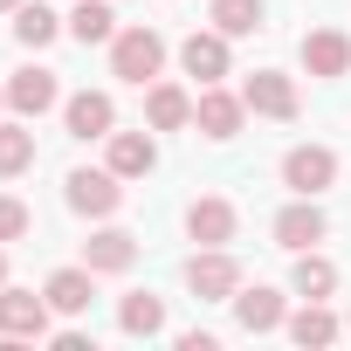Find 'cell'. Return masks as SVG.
Wrapping results in <instances>:
<instances>
[{"instance_id": "cell-1", "label": "cell", "mask_w": 351, "mask_h": 351, "mask_svg": "<svg viewBox=\"0 0 351 351\" xmlns=\"http://www.w3.org/2000/svg\"><path fill=\"white\" fill-rule=\"evenodd\" d=\"M158 69H165V35L158 28H117L110 35V76H124V83H158Z\"/></svg>"}, {"instance_id": "cell-2", "label": "cell", "mask_w": 351, "mask_h": 351, "mask_svg": "<svg viewBox=\"0 0 351 351\" xmlns=\"http://www.w3.org/2000/svg\"><path fill=\"white\" fill-rule=\"evenodd\" d=\"M186 289H193L200 303H234V289H241V262H234L228 248H200V255L186 262Z\"/></svg>"}, {"instance_id": "cell-3", "label": "cell", "mask_w": 351, "mask_h": 351, "mask_svg": "<svg viewBox=\"0 0 351 351\" xmlns=\"http://www.w3.org/2000/svg\"><path fill=\"white\" fill-rule=\"evenodd\" d=\"M330 180H337V152H330V145H289V152H282V186H289V193L317 200Z\"/></svg>"}, {"instance_id": "cell-4", "label": "cell", "mask_w": 351, "mask_h": 351, "mask_svg": "<svg viewBox=\"0 0 351 351\" xmlns=\"http://www.w3.org/2000/svg\"><path fill=\"white\" fill-rule=\"evenodd\" d=\"M49 296H35V289H8L0 282V337H14V344H28V337H49Z\"/></svg>"}, {"instance_id": "cell-5", "label": "cell", "mask_w": 351, "mask_h": 351, "mask_svg": "<svg viewBox=\"0 0 351 351\" xmlns=\"http://www.w3.org/2000/svg\"><path fill=\"white\" fill-rule=\"evenodd\" d=\"M69 207L76 214H90V221H110L117 207H124V180H117V172L104 165V172H69Z\"/></svg>"}, {"instance_id": "cell-6", "label": "cell", "mask_w": 351, "mask_h": 351, "mask_svg": "<svg viewBox=\"0 0 351 351\" xmlns=\"http://www.w3.org/2000/svg\"><path fill=\"white\" fill-rule=\"evenodd\" d=\"M62 124H69V138H83V145H90V138H110V131H117V104H110L104 90H76V97L62 104Z\"/></svg>"}, {"instance_id": "cell-7", "label": "cell", "mask_w": 351, "mask_h": 351, "mask_svg": "<svg viewBox=\"0 0 351 351\" xmlns=\"http://www.w3.org/2000/svg\"><path fill=\"white\" fill-rule=\"evenodd\" d=\"M8 104H14V117H42V110H56V104H62L56 69H14V76H8Z\"/></svg>"}, {"instance_id": "cell-8", "label": "cell", "mask_w": 351, "mask_h": 351, "mask_svg": "<svg viewBox=\"0 0 351 351\" xmlns=\"http://www.w3.org/2000/svg\"><path fill=\"white\" fill-rule=\"evenodd\" d=\"M241 104H248L255 117H296V83H289L282 69H255V76L241 83Z\"/></svg>"}, {"instance_id": "cell-9", "label": "cell", "mask_w": 351, "mask_h": 351, "mask_svg": "<svg viewBox=\"0 0 351 351\" xmlns=\"http://www.w3.org/2000/svg\"><path fill=\"white\" fill-rule=\"evenodd\" d=\"M186 234H193L200 248H228V241H234V200L200 193V200L186 207Z\"/></svg>"}, {"instance_id": "cell-10", "label": "cell", "mask_w": 351, "mask_h": 351, "mask_svg": "<svg viewBox=\"0 0 351 351\" xmlns=\"http://www.w3.org/2000/svg\"><path fill=\"white\" fill-rule=\"evenodd\" d=\"M180 69H186L200 90L221 83V76H228V35H221V28H214V35H186V42H180Z\"/></svg>"}, {"instance_id": "cell-11", "label": "cell", "mask_w": 351, "mask_h": 351, "mask_svg": "<svg viewBox=\"0 0 351 351\" xmlns=\"http://www.w3.org/2000/svg\"><path fill=\"white\" fill-rule=\"evenodd\" d=\"M42 296L56 303V317H83V310H90V296H97V269H90V262L56 269V276L42 282Z\"/></svg>"}, {"instance_id": "cell-12", "label": "cell", "mask_w": 351, "mask_h": 351, "mask_svg": "<svg viewBox=\"0 0 351 351\" xmlns=\"http://www.w3.org/2000/svg\"><path fill=\"white\" fill-rule=\"evenodd\" d=\"M303 69L324 76V83L344 76V69H351V35H344V28H310V35H303Z\"/></svg>"}, {"instance_id": "cell-13", "label": "cell", "mask_w": 351, "mask_h": 351, "mask_svg": "<svg viewBox=\"0 0 351 351\" xmlns=\"http://www.w3.org/2000/svg\"><path fill=\"white\" fill-rule=\"evenodd\" d=\"M241 117H248V104H241V97H228L221 83H207V90H200V104H193V124H200L207 138H234V131H241Z\"/></svg>"}, {"instance_id": "cell-14", "label": "cell", "mask_w": 351, "mask_h": 351, "mask_svg": "<svg viewBox=\"0 0 351 351\" xmlns=\"http://www.w3.org/2000/svg\"><path fill=\"white\" fill-rule=\"evenodd\" d=\"M83 262H90L97 276H124V269L138 262V234H124V228H97V234L83 241Z\"/></svg>"}, {"instance_id": "cell-15", "label": "cell", "mask_w": 351, "mask_h": 351, "mask_svg": "<svg viewBox=\"0 0 351 351\" xmlns=\"http://www.w3.org/2000/svg\"><path fill=\"white\" fill-rule=\"evenodd\" d=\"M104 145H110V172H117V180H145V172L158 165V145H152V131H110Z\"/></svg>"}, {"instance_id": "cell-16", "label": "cell", "mask_w": 351, "mask_h": 351, "mask_svg": "<svg viewBox=\"0 0 351 351\" xmlns=\"http://www.w3.org/2000/svg\"><path fill=\"white\" fill-rule=\"evenodd\" d=\"M234 317H241V330H248V337H262V330H282V324H289L282 296H276V289H262V282H255V289H234Z\"/></svg>"}, {"instance_id": "cell-17", "label": "cell", "mask_w": 351, "mask_h": 351, "mask_svg": "<svg viewBox=\"0 0 351 351\" xmlns=\"http://www.w3.org/2000/svg\"><path fill=\"white\" fill-rule=\"evenodd\" d=\"M276 241H282V248H296V255H303V248H317V241H324V214L296 193V200L276 214Z\"/></svg>"}, {"instance_id": "cell-18", "label": "cell", "mask_w": 351, "mask_h": 351, "mask_svg": "<svg viewBox=\"0 0 351 351\" xmlns=\"http://www.w3.org/2000/svg\"><path fill=\"white\" fill-rule=\"evenodd\" d=\"M145 117H152V131H180V124H193V97L180 83H152L145 90Z\"/></svg>"}, {"instance_id": "cell-19", "label": "cell", "mask_w": 351, "mask_h": 351, "mask_svg": "<svg viewBox=\"0 0 351 351\" xmlns=\"http://www.w3.org/2000/svg\"><path fill=\"white\" fill-rule=\"evenodd\" d=\"M117 330H124V337H158V330H165V303H158L152 289L124 296V303H117Z\"/></svg>"}, {"instance_id": "cell-20", "label": "cell", "mask_w": 351, "mask_h": 351, "mask_svg": "<svg viewBox=\"0 0 351 351\" xmlns=\"http://www.w3.org/2000/svg\"><path fill=\"white\" fill-rule=\"evenodd\" d=\"M56 35H62V21L42 8V0H21V8H14V42L21 49H49Z\"/></svg>"}, {"instance_id": "cell-21", "label": "cell", "mask_w": 351, "mask_h": 351, "mask_svg": "<svg viewBox=\"0 0 351 351\" xmlns=\"http://www.w3.org/2000/svg\"><path fill=\"white\" fill-rule=\"evenodd\" d=\"M282 330H289L296 344H337V330H344V324H337V317H330L324 303H310V296H303V310H296V317H289Z\"/></svg>"}, {"instance_id": "cell-22", "label": "cell", "mask_w": 351, "mask_h": 351, "mask_svg": "<svg viewBox=\"0 0 351 351\" xmlns=\"http://www.w3.org/2000/svg\"><path fill=\"white\" fill-rule=\"evenodd\" d=\"M69 35L90 49V42H110L117 35V14L104 8V0H76V14H69Z\"/></svg>"}, {"instance_id": "cell-23", "label": "cell", "mask_w": 351, "mask_h": 351, "mask_svg": "<svg viewBox=\"0 0 351 351\" xmlns=\"http://www.w3.org/2000/svg\"><path fill=\"white\" fill-rule=\"evenodd\" d=\"M28 165H35V131L28 124H0V180H14Z\"/></svg>"}, {"instance_id": "cell-24", "label": "cell", "mask_w": 351, "mask_h": 351, "mask_svg": "<svg viewBox=\"0 0 351 351\" xmlns=\"http://www.w3.org/2000/svg\"><path fill=\"white\" fill-rule=\"evenodd\" d=\"M289 282H296V296H310V303H324V296L337 289V269H330L324 255H310V248H303V255H296V276H289Z\"/></svg>"}, {"instance_id": "cell-25", "label": "cell", "mask_w": 351, "mask_h": 351, "mask_svg": "<svg viewBox=\"0 0 351 351\" xmlns=\"http://www.w3.org/2000/svg\"><path fill=\"white\" fill-rule=\"evenodd\" d=\"M214 28L234 42V35H255L262 28V0H214Z\"/></svg>"}, {"instance_id": "cell-26", "label": "cell", "mask_w": 351, "mask_h": 351, "mask_svg": "<svg viewBox=\"0 0 351 351\" xmlns=\"http://www.w3.org/2000/svg\"><path fill=\"white\" fill-rule=\"evenodd\" d=\"M28 228H35V214H28L14 193H0V241H21Z\"/></svg>"}, {"instance_id": "cell-27", "label": "cell", "mask_w": 351, "mask_h": 351, "mask_svg": "<svg viewBox=\"0 0 351 351\" xmlns=\"http://www.w3.org/2000/svg\"><path fill=\"white\" fill-rule=\"evenodd\" d=\"M180 351H214V330H180Z\"/></svg>"}, {"instance_id": "cell-28", "label": "cell", "mask_w": 351, "mask_h": 351, "mask_svg": "<svg viewBox=\"0 0 351 351\" xmlns=\"http://www.w3.org/2000/svg\"><path fill=\"white\" fill-rule=\"evenodd\" d=\"M14 8H21V0H0V14H14Z\"/></svg>"}, {"instance_id": "cell-29", "label": "cell", "mask_w": 351, "mask_h": 351, "mask_svg": "<svg viewBox=\"0 0 351 351\" xmlns=\"http://www.w3.org/2000/svg\"><path fill=\"white\" fill-rule=\"evenodd\" d=\"M0 282H8V255H0Z\"/></svg>"}, {"instance_id": "cell-30", "label": "cell", "mask_w": 351, "mask_h": 351, "mask_svg": "<svg viewBox=\"0 0 351 351\" xmlns=\"http://www.w3.org/2000/svg\"><path fill=\"white\" fill-rule=\"evenodd\" d=\"M0 104H8V83H0Z\"/></svg>"}]
</instances>
